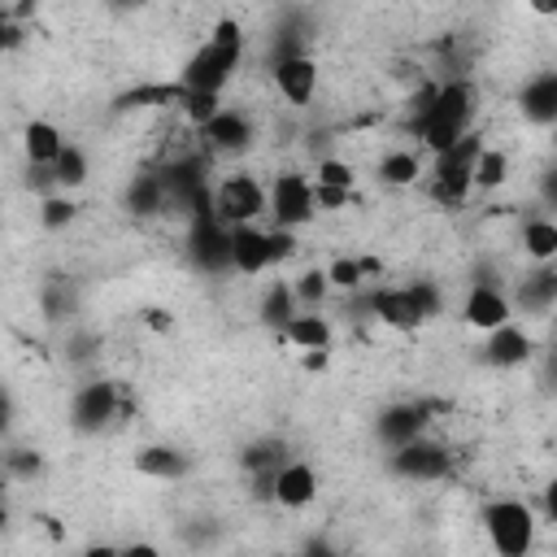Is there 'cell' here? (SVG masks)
<instances>
[{
  "label": "cell",
  "instance_id": "obj_1",
  "mask_svg": "<svg viewBox=\"0 0 557 557\" xmlns=\"http://www.w3.org/2000/svg\"><path fill=\"white\" fill-rule=\"evenodd\" d=\"M474 113H479V91L466 74H453L440 83L435 91V104L426 109V117L413 126V135L422 139V148L431 152H444L453 148L457 139H466L474 131Z\"/></svg>",
  "mask_w": 557,
  "mask_h": 557
},
{
  "label": "cell",
  "instance_id": "obj_20",
  "mask_svg": "<svg viewBox=\"0 0 557 557\" xmlns=\"http://www.w3.org/2000/svg\"><path fill=\"white\" fill-rule=\"evenodd\" d=\"M122 200H126V209H131L135 218H157V213H165V209L174 205L170 183H165V174H157V170L131 174V183H126Z\"/></svg>",
  "mask_w": 557,
  "mask_h": 557
},
{
  "label": "cell",
  "instance_id": "obj_31",
  "mask_svg": "<svg viewBox=\"0 0 557 557\" xmlns=\"http://www.w3.org/2000/svg\"><path fill=\"white\" fill-rule=\"evenodd\" d=\"M74 218H78V205H74V196L70 191H48L44 200H39V226L44 231H65V226H74Z\"/></svg>",
  "mask_w": 557,
  "mask_h": 557
},
{
  "label": "cell",
  "instance_id": "obj_27",
  "mask_svg": "<svg viewBox=\"0 0 557 557\" xmlns=\"http://www.w3.org/2000/svg\"><path fill=\"white\" fill-rule=\"evenodd\" d=\"M509 183V152L496 144H483L479 161H474V191H496Z\"/></svg>",
  "mask_w": 557,
  "mask_h": 557
},
{
  "label": "cell",
  "instance_id": "obj_34",
  "mask_svg": "<svg viewBox=\"0 0 557 557\" xmlns=\"http://www.w3.org/2000/svg\"><path fill=\"white\" fill-rule=\"evenodd\" d=\"M4 474L13 483H35L44 474V453L39 448H9L4 453Z\"/></svg>",
  "mask_w": 557,
  "mask_h": 557
},
{
  "label": "cell",
  "instance_id": "obj_14",
  "mask_svg": "<svg viewBox=\"0 0 557 557\" xmlns=\"http://www.w3.org/2000/svg\"><path fill=\"white\" fill-rule=\"evenodd\" d=\"M270 78H274L278 96H283L292 109H300V104H309V100H313V91H318V61H313L309 52L283 57V61H274V65H270Z\"/></svg>",
  "mask_w": 557,
  "mask_h": 557
},
{
  "label": "cell",
  "instance_id": "obj_21",
  "mask_svg": "<svg viewBox=\"0 0 557 557\" xmlns=\"http://www.w3.org/2000/svg\"><path fill=\"white\" fill-rule=\"evenodd\" d=\"M135 470L144 479H161V483H174V479H187L191 474V457L174 444H144L135 453Z\"/></svg>",
  "mask_w": 557,
  "mask_h": 557
},
{
  "label": "cell",
  "instance_id": "obj_13",
  "mask_svg": "<svg viewBox=\"0 0 557 557\" xmlns=\"http://www.w3.org/2000/svg\"><path fill=\"white\" fill-rule=\"evenodd\" d=\"M461 318H466V326L487 335V331H496L500 322L513 318V300L500 292V283H470L466 300H461Z\"/></svg>",
  "mask_w": 557,
  "mask_h": 557
},
{
  "label": "cell",
  "instance_id": "obj_18",
  "mask_svg": "<svg viewBox=\"0 0 557 557\" xmlns=\"http://www.w3.org/2000/svg\"><path fill=\"white\" fill-rule=\"evenodd\" d=\"M557 305V261H535L518 287H513V309L522 313H548Z\"/></svg>",
  "mask_w": 557,
  "mask_h": 557
},
{
  "label": "cell",
  "instance_id": "obj_33",
  "mask_svg": "<svg viewBox=\"0 0 557 557\" xmlns=\"http://www.w3.org/2000/svg\"><path fill=\"white\" fill-rule=\"evenodd\" d=\"M178 109H183V117L200 131V126L222 109V91H178Z\"/></svg>",
  "mask_w": 557,
  "mask_h": 557
},
{
  "label": "cell",
  "instance_id": "obj_37",
  "mask_svg": "<svg viewBox=\"0 0 557 557\" xmlns=\"http://www.w3.org/2000/svg\"><path fill=\"white\" fill-rule=\"evenodd\" d=\"M296 252H300L296 231H292V226H270V270L283 265V261H292Z\"/></svg>",
  "mask_w": 557,
  "mask_h": 557
},
{
  "label": "cell",
  "instance_id": "obj_30",
  "mask_svg": "<svg viewBox=\"0 0 557 557\" xmlns=\"http://www.w3.org/2000/svg\"><path fill=\"white\" fill-rule=\"evenodd\" d=\"M52 174H57V187H61V191H74V187L87 183L91 161H87V152H83L78 144H65L61 157H57V165H52Z\"/></svg>",
  "mask_w": 557,
  "mask_h": 557
},
{
  "label": "cell",
  "instance_id": "obj_29",
  "mask_svg": "<svg viewBox=\"0 0 557 557\" xmlns=\"http://www.w3.org/2000/svg\"><path fill=\"white\" fill-rule=\"evenodd\" d=\"M326 274H331V287L357 292V287L366 283V274H379V261H374V257H335V261L326 265Z\"/></svg>",
  "mask_w": 557,
  "mask_h": 557
},
{
  "label": "cell",
  "instance_id": "obj_5",
  "mask_svg": "<svg viewBox=\"0 0 557 557\" xmlns=\"http://www.w3.org/2000/svg\"><path fill=\"white\" fill-rule=\"evenodd\" d=\"M387 470L405 483H440L453 470V453H448V444H440L431 435H418V440L387 453Z\"/></svg>",
  "mask_w": 557,
  "mask_h": 557
},
{
  "label": "cell",
  "instance_id": "obj_44",
  "mask_svg": "<svg viewBox=\"0 0 557 557\" xmlns=\"http://www.w3.org/2000/svg\"><path fill=\"white\" fill-rule=\"evenodd\" d=\"M544 383H548V387H557V344L548 348V361H544Z\"/></svg>",
  "mask_w": 557,
  "mask_h": 557
},
{
  "label": "cell",
  "instance_id": "obj_43",
  "mask_svg": "<svg viewBox=\"0 0 557 557\" xmlns=\"http://www.w3.org/2000/svg\"><path fill=\"white\" fill-rule=\"evenodd\" d=\"M527 9L535 17H557V0H527Z\"/></svg>",
  "mask_w": 557,
  "mask_h": 557
},
{
  "label": "cell",
  "instance_id": "obj_24",
  "mask_svg": "<svg viewBox=\"0 0 557 557\" xmlns=\"http://www.w3.org/2000/svg\"><path fill=\"white\" fill-rule=\"evenodd\" d=\"M278 335H283L292 348L309 352V348H331L335 326H331V318H326V313H318V309H300V313H296Z\"/></svg>",
  "mask_w": 557,
  "mask_h": 557
},
{
  "label": "cell",
  "instance_id": "obj_23",
  "mask_svg": "<svg viewBox=\"0 0 557 557\" xmlns=\"http://www.w3.org/2000/svg\"><path fill=\"white\" fill-rule=\"evenodd\" d=\"M296 313H300L296 287H292L287 278H270V283H265V292H261V300H257V318H261V326L278 335Z\"/></svg>",
  "mask_w": 557,
  "mask_h": 557
},
{
  "label": "cell",
  "instance_id": "obj_17",
  "mask_svg": "<svg viewBox=\"0 0 557 557\" xmlns=\"http://www.w3.org/2000/svg\"><path fill=\"white\" fill-rule=\"evenodd\" d=\"M518 113L531 126H557V70H540L518 87Z\"/></svg>",
  "mask_w": 557,
  "mask_h": 557
},
{
  "label": "cell",
  "instance_id": "obj_45",
  "mask_svg": "<svg viewBox=\"0 0 557 557\" xmlns=\"http://www.w3.org/2000/svg\"><path fill=\"white\" fill-rule=\"evenodd\" d=\"M104 4H109L113 13H135V9H144L148 0H104Z\"/></svg>",
  "mask_w": 557,
  "mask_h": 557
},
{
  "label": "cell",
  "instance_id": "obj_32",
  "mask_svg": "<svg viewBox=\"0 0 557 557\" xmlns=\"http://www.w3.org/2000/svg\"><path fill=\"white\" fill-rule=\"evenodd\" d=\"M292 287H296L300 309H318V305L326 300V292H331V274H326V265H309V270L296 274Z\"/></svg>",
  "mask_w": 557,
  "mask_h": 557
},
{
  "label": "cell",
  "instance_id": "obj_35",
  "mask_svg": "<svg viewBox=\"0 0 557 557\" xmlns=\"http://www.w3.org/2000/svg\"><path fill=\"white\" fill-rule=\"evenodd\" d=\"M39 305H44V318H48V322L74 318V292H70V283H44Z\"/></svg>",
  "mask_w": 557,
  "mask_h": 557
},
{
  "label": "cell",
  "instance_id": "obj_12",
  "mask_svg": "<svg viewBox=\"0 0 557 557\" xmlns=\"http://www.w3.org/2000/svg\"><path fill=\"white\" fill-rule=\"evenodd\" d=\"M366 300H370V313L383 326L400 331V335H409V331H418L426 322V309H422V300H418L413 287H374Z\"/></svg>",
  "mask_w": 557,
  "mask_h": 557
},
{
  "label": "cell",
  "instance_id": "obj_3",
  "mask_svg": "<svg viewBox=\"0 0 557 557\" xmlns=\"http://www.w3.org/2000/svg\"><path fill=\"white\" fill-rule=\"evenodd\" d=\"M483 152V135L470 131L466 139H457L453 148L435 152V165H431V196L448 209H461L466 196L474 191V161Z\"/></svg>",
  "mask_w": 557,
  "mask_h": 557
},
{
  "label": "cell",
  "instance_id": "obj_2",
  "mask_svg": "<svg viewBox=\"0 0 557 557\" xmlns=\"http://www.w3.org/2000/svg\"><path fill=\"white\" fill-rule=\"evenodd\" d=\"M244 57V26L235 17H218L209 39L178 70V91H222Z\"/></svg>",
  "mask_w": 557,
  "mask_h": 557
},
{
  "label": "cell",
  "instance_id": "obj_4",
  "mask_svg": "<svg viewBox=\"0 0 557 557\" xmlns=\"http://www.w3.org/2000/svg\"><path fill=\"white\" fill-rule=\"evenodd\" d=\"M483 531L500 557H522L535 544V513L518 496H496L483 505Z\"/></svg>",
  "mask_w": 557,
  "mask_h": 557
},
{
  "label": "cell",
  "instance_id": "obj_41",
  "mask_svg": "<svg viewBox=\"0 0 557 557\" xmlns=\"http://www.w3.org/2000/svg\"><path fill=\"white\" fill-rule=\"evenodd\" d=\"M535 196H540V205H544V209H557V165H548V170L540 174Z\"/></svg>",
  "mask_w": 557,
  "mask_h": 557
},
{
  "label": "cell",
  "instance_id": "obj_36",
  "mask_svg": "<svg viewBox=\"0 0 557 557\" xmlns=\"http://www.w3.org/2000/svg\"><path fill=\"white\" fill-rule=\"evenodd\" d=\"M313 183H326V187H348V191H352L357 174H352V165H348L344 157H322V161H313Z\"/></svg>",
  "mask_w": 557,
  "mask_h": 557
},
{
  "label": "cell",
  "instance_id": "obj_19",
  "mask_svg": "<svg viewBox=\"0 0 557 557\" xmlns=\"http://www.w3.org/2000/svg\"><path fill=\"white\" fill-rule=\"evenodd\" d=\"M313 496H318V470H313L309 461L287 457V461L278 466V474H274V505H283V509H305V505H313Z\"/></svg>",
  "mask_w": 557,
  "mask_h": 557
},
{
  "label": "cell",
  "instance_id": "obj_11",
  "mask_svg": "<svg viewBox=\"0 0 557 557\" xmlns=\"http://www.w3.org/2000/svg\"><path fill=\"white\" fill-rule=\"evenodd\" d=\"M426 422H431V405H422V400H396V405H383V413L374 418V440L392 453V448L426 435Z\"/></svg>",
  "mask_w": 557,
  "mask_h": 557
},
{
  "label": "cell",
  "instance_id": "obj_22",
  "mask_svg": "<svg viewBox=\"0 0 557 557\" xmlns=\"http://www.w3.org/2000/svg\"><path fill=\"white\" fill-rule=\"evenodd\" d=\"M65 144H70V139L61 135V126L48 122V117H30V122L22 126V152H26L30 165H57V157H61Z\"/></svg>",
  "mask_w": 557,
  "mask_h": 557
},
{
  "label": "cell",
  "instance_id": "obj_6",
  "mask_svg": "<svg viewBox=\"0 0 557 557\" xmlns=\"http://www.w3.org/2000/svg\"><path fill=\"white\" fill-rule=\"evenodd\" d=\"M187 261H191L200 274H235V265H231V226H226L218 213L191 218V231H187Z\"/></svg>",
  "mask_w": 557,
  "mask_h": 557
},
{
  "label": "cell",
  "instance_id": "obj_15",
  "mask_svg": "<svg viewBox=\"0 0 557 557\" xmlns=\"http://www.w3.org/2000/svg\"><path fill=\"white\" fill-rule=\"evenodd\" d=\"M535 357V339L509 318V322H500L496 331H487V339H483V361L492 366V370H518V366H527Z\"/></svg>",
  "mask_w": 557,
  "mask_h": 557
},
{
  "label": "cell",
  "instance_id": "obj_46",
  "mask_svg": "<svg viewBox=\"0 0 557 557\" xmlns=\"http://www.w3.org/2000/svg\"><path fill=\"white\" fill-rule=\"evenodd\" d=\"M548 131H553V148H557V126H548Z\"/></svg>",
  "mask_w": 557,
  "mask_h": 557
},
{
  "label": "cell",
  "instance_id": "obj_9",
  "mask_svg": "<svg viewBox=\"0 0 557 557\" xmlns=\"http://www.w3.org/2000/svg\"><path fill=\"white\" fill-rule=\"evenodd\" d=\"M117 418V383L113 379H91L78 383L70 396V426L78 435H100Z\"/></svg>",
  "mask_w": 557,
  "mask_h": 557
},
{
  "label": "cell",
  "instance_id": "obj_25",
  "mask_svg": "<svg viewBox=\"0 0 557 557\" xmlns=\"http://www.w3.org/2000/svg\"><path fill=\"white\" fill-rule=\"evenodd\" d=\"M418 174H422V161H418V152H409V148H387V152L374 161V178H379L383 187H409V183H418Z\"/></svg>",
  "mask_w": 557,
  "mask_h": 557
},
{
  "label": "cell",
  "instance_id": "obj_7",
  "mask_svg": "<svg viewBox=\"0 0 557 557\" xmlns=\"http://www.w3.org/2000/svg\"><path fill=\"white\" fill-rule=\"evenodd\" d=\"M213 213L226 226L257 222L261 213H270V187H261V178H252V174H231L213 191Z\"/></svg>",
  "mask_w": 557,
  "mask_h": 557
},
{
  "label": "cell",
  "instance_id": "obj_8",
  "mask_svg": "<svg viewBox=\"0 0 557 557\" xmlns=\"http://www.w3.org/2000/svg\"><path fill=\"white\" fill-rule=\"evenodd\" d=\"M313 213H318L313 183L305 174H296V170L274 174V183H270V218H274V226L300 231L305 222H313Z\"/></svg>",
  "mask_w": 557,
  "mask_h": 557
},
{
  "label": "cell",
  "instance_id": "obj_38",
  "mask_svg": "<svg viewBox=\"0 0 557 557\" xmlns=\"http://www.w3.org/2000/svg\"><path fill=\"white\" fill-rule=\"evenodd\" d=\"M96 335H87V331H70V339H65V357L70 361H91L96 357Z\"/></svg>",
  "mask_w": 557,
  "mask_h": 557
},
{
  "label": "cell",
  "instance_id": "obj_28",
  "mask_svg": "<svg viewBox=\"0 0 557 557\" xmlns=\"http://www.w3.org/2000/svg\"><path fill=\"white\" fill-rule=\"evenodd\" d=\"M283 461H287V444H283L278 435L252 440V444H244V453H239V466H244L248 474H265V470H278Z\"/></svg>",
  "mask_w": 557,
  "mask_h": 557
},
{
  "label": "cell",
  "instance_id": "obj_26",
  "mask_svg": "<svg viewBox=\"0 0 557 557\" xmlns=\"http://www.w3.org/2000/svg\"><path fill=\"white\" fill-rule=\"evenodd\" d=\"M518 239L531 261H557V218H527Z\"/></svg>",
  "mask_w": 557,
  "mask_h": 557
},
{
  "label": "cell",
  "instance_id": "obj_42",
  "mask_svg": "<svg viewBox=\"0 0 557 557\" xmlns=\"http://www.w3.org/2000/svg\"><path fill=\"white\" fill-rule=\"evenodd\" d=\"M544 518L557 527V474L544 483Z\"/></svg>",
  "mask_w": 557,
  "mask_h": 557
},
{
  "label": "cell",
  "instance_id": "obj_40",
  "mask_svg": "<svg viewBox=\"0 0 557 557\" xmlns=\"http://www.w3.org/2000/svg\"><path fill=\"white\" fill-rule=\"evenodd\" d=\"M313 196H318V209H331V213H335V209H344V205H348V196H352V191H348V187L313 183Z\"/></svg>",
  "mask_w": 557,
  "mask_h": 557
},
{
  "label": "cell",
  "instance_id": "obj_10",
  "mask_svg": "<svg viewBox=\"0 0 557 557\" xmlns=\"http://www.w3.org/2000/svg\"><path fill=\"white\" fill-rule=\"evenodd\" d=\"M196 135H200V144H205L209 152H218V157H244V152H252V144H257V122H252L244 109L222 104Z\"/></svg>",
  "mask_w": 557,
  "mask_h": 557
},
{
  "label": "cell",
  "instance_id": "obj_39",
  "mask_svg": "<svg viewBox=\"0 0 557 557\" xmlns=\"http://www.w3.org/2000/svg\"><path fill=\"white\" fill-rule=\"evenodd\" d=\"M413 292H418V300H422V309H426V318H435L440 309H444V292L431 283V278H418V283H409Z\"/></svg>",
  "mask_w": 557,
  "mask_h": 557
},
{
  "label": "cell",
  "instance_id": "obj_16",
  "mask_svg": "<svg viewBox=\"0 0 557 557\" xmlns=\"http://www.w3.org/2000/svg\"><path fill=\"white\" fill-rule=\"evenodd\" d=\"M231 265H235V274H244V278L265 274V270H270V231L257 226V222L231 226Z\"/></svg>",
  "mask_w": 557,
  "mask_h": 557
}]
</instances>
